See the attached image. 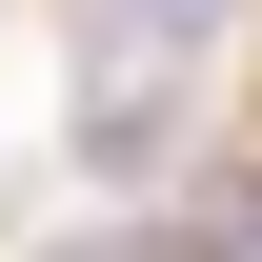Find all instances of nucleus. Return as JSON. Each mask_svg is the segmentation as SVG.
I'll use <instances>...</instances> for the list:
<instances>
[{"mask_svg": "<svg viewBox=\"0 0 262 262\" xmlns=\"http://www.w3.org/2000/svg\"><path fill=\"white\" fill-rule=\"evenodd\" d=\"M182 162V61H101L81 81V182H162Z\"/></svg>", "mask_w": 262, "mask_h": 262, "instance_id": "1", "label": "nucleus"}, {"mask_svg": "<svg viewBox=\"0 0 262 262\" xmlns=\"http://www.w3.org/2000/svg\"><path fill=\"white\" fill-rule=\"evenodd\" d=\"M222 20H242V0H81V40H101V61H202Z\"/></svg>", "mask_w": 262, "mask_h": 262, "instance_id": "2", "label": "nucleus"}, {"mask_svg": "<svg viewBox=\"0 0 262 262\" xmlns=\"http://www.w3.org/2000/svg\"><path fill=\"white\" fill-rule=\"evenodd\" d=\"M61 262H162V242H61Z\"/></svg>", "mask_w": 262, "mask_h": 262, "instance_id": "3", "label": "nucleus"}]
</instances>
